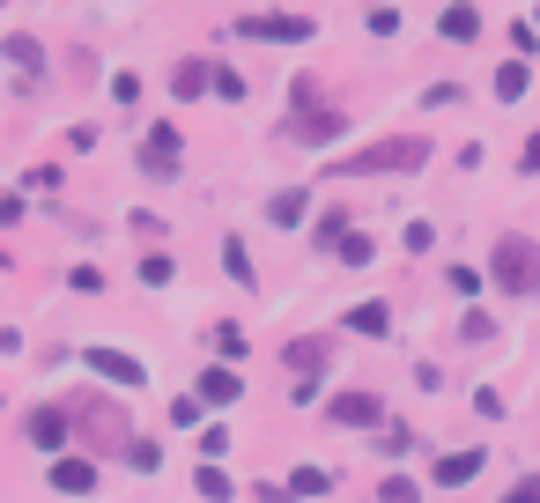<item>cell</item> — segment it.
I'll use <instances>...</instances> for the list:
<instances>
[{
  "label": "cell",
  "mask_w": 540,
  "mask_h": 503,
  "mask_svg": "<svg viewBox=\"0 0 540 503\" xmlns=\"http://www.w3.org/2000/svg\"><path fill=\"white\" fill-rule=\"evenodd\" d=\"M526 171H540V134L526 141Z\"/></svg>",
  "instance_id": "obj_28"
},
{
  "label": "cell",
  "mask_w": 540,
  "mask_h": 503,
  "mask_svg": "<svg viewBox=\"0 0 540 503\" xmlns=\"http://www.w3.org/2000/svg\"><path fill=\"white\" fill-rule=\"evenodd\" d=\"M326 489H333L326 467H296V474H289V496H326Z\"/></svg>",
  "instance_id": "obj_16"
},
{
  "label": "cell",
  "mask_w": 540,
  "mask_h": 503,
  "mask_svg": "<svg viewBox=\"0 0 540 503\" xmlns=\"http://www.w3.org/2000/svg\"><path fill=\"white\" fill-rule=\"evenodd\" d=\"M333 252H341L348 267H363V259H370V237H363V230H348V237H341V245H333Z\"/></svg>",
  "instance_id": "obj_21"
},
{
  "label": "cell",
  "mask_w": 540,
  "mask_h": 503,
  "mask_svg": "<svg viewBox=\"0 0 540 503\" xmlns=\"http://www.w3.org/2000/svg\"><path fill=\"white\" fill-rule=\"evenodd\" d=\"M341 126H348V111L333 104L326 89L311 82V74H304V82H296V111H289V141H304V148H326L333 134H341Z\"/></svg>",
  "instance_id": "obj_1"
},
{
  "label": "cell",
  "mask_w": 540,
  "mask_h": 503,
  "mask_svg": "<svg viewBox=\"0 0 540 503\" xmlns=\"http://www.w3.org/2000/svg\"><path fill=\"white\" fill-rule=\"evenodd\" d=\"M378 496H385V503H415V481H400V474H393V481H385Z\"/></svg>",
  "instance_id": "obj_26"
},
{
  "label": "cell",
  "mask_w": 540,
  "mask_h": 503,
  "mask_svg": "<svg viewBox=\"0 0 540 503\" xmlns=\"http://www.w3.org/2000/svg\"><path fill=\"white\" fill-rule=\"evenodd\" d=\"M348 333H370V341H378V333H393V311L385 304H356L348 311Z\"/></svg>",
  "instance_id": "obj_13"
},
{
  "label": "cell",
  "mask_w": 540,
  "mask_h": 503,
  "mask_svg": "<svg viewBox=\"0 0 540 503\" xmlns=\"http://www.w3.org/2000/svg\"><path fill=\"white\" fill-rule=\"evenodd\" d=\"M74 422H82V430L97 437L104 452H134V430H126V407H111V400H74Z\"/></svg>",
  "instance_id": "obj_3"
},
{
  "label": "cell",
  "mask_w": 540,
  "mask_h": 503,
  "mask_svg": "<svg viewBox=\"0 0 540 503\" xmlns=\"http://www.w3.org/2000/svg\"><path fill=\"white\" fill-rule=\"evenodd\" d=\"M141 282H148V289H171V252H148V259H141Z\"/></svg>",
  "instance_id": "obj_19"
},
{
  "label": "cell",
  "mask_w": 540,
  "mask_h": 503,
  "mask_svg": "<svg viewBox=\"0 0 540 503\" xmlns=\"http://www.w3.org/2000/svg\"><path fill=\"white\" fill-rule=\"evenodd\" d=\"M30 437H37V444H60V437H67V415H52V407H37V415H30Z\"/></svg>",
  "instance_id": "obj_18"
},
{
  "label": "cell",
  "mask_w": 540,
  "mask_h": 503,
  "mask_svg": "<svg viewBox=\"0 0 540 503\" xmlns=\"http://www.w3.org/2000/svg\"><path fill=\"white\" fill-rule=\"evenodd\" d=\"M422 163H430V141H422V134H385V141L356 148V156H341V171L385 178V171H422Z\"/></svg>",
  "instance_id": "obj_2"
},
{
  "label": "cell",
  "mask_w": 540,
  "mask_h": 503,
  "mask_svg": "<svg viewBox=\"0 0 540 503\" xmlns=\"http://www.w3.org/2000/svg\"><path fill=\"white\" fill-rule=\"evenodd\" d=\"M341 237H348V222H341V215H319V245L333 252V245H341Z\"/></svg>",
  "instance_id": "obj_25"
},
{
  "label": "cell",
  "mask_w": 540,
  "mask_h": 503,
  "mask_svg": "<svg viewBox=\"0 0 540 503\" xmlns=\"http://www.w3.org/2000/svg\"><path fill=\"white\" fill-rule=\"evenodd\" d=\"M89 370H97V378H111V385H126V393L148 378V370H141L134 356H119V348H89Z\"/></svg>",
  "instance_id": "obj_7"
},
{
  "label": "cell",
  "mask_w": 540,
  "mask_h": 503,
  "mask_svg": "<svg viewBox=\"0 0 540 503\" xmlns=\"http://www.w3.org/2000/svg\"><path fill=\"white\" fill-rule=\"evenodd\" d=\"M230 400H237V370H222V363H215L208 378H200V407H230Z\"/></svg>",
  "instance_id": "obj_12"
},
{
  "label": "cell",
  "mask_w": 540,
  "mask_h": 503,
  "mask_svg": "<svg viewBox=\"0 0 540 503\" xmlns=\"http://www.w3.org/2000/svg\"><path fill=\"white\" fill-rule=\"evenodd\" d=\"M526 82H533V74H526V60H504V67H496V97H504V104H518V97H526Z\"/></svg>",
  "instance_id": "obj_14"
},
{
  "label": "cell",
  "mask_w": 540,
  "mask_h": 503,
  "mask_svg": "<svg viewBox=\"0 0 540 503\" xmlns=\"http://www.w3.org/2000/svg\"><path fill=\"white\" fill-rule=\"evenodd\" d=\"M326 422H348V430H378L385 407L370 400V393H333V400H326Z\"/></svg>",
  "instance_id": "obj_5"
},
{
  "label": "cell",
  "mask_w": 540,
  "mask_h": 503,
  "mask_svg": "<svg viewBox=\"0 0 540 503\" xmlns=\"http://www.w3.org/2000/svg\"><path fill=\"white\" fill-rule=\"evenodd\" d=\"M274 222H282V230H289V222H304V193H274V208H267Z\"/></svg>",
  "instance_id": "obj_20"
},
{
  "label": "cell",
  "mask_w": 540,
  "mask_h": 503,
  "mask_svg": "<svg viewBox=\"0 0 540 503\" xmlns=\"http://www.w3.org/2000/svg\"><path fill=\"white\" fill-rule=\"evenodd\" d=\"M52 489L60 496H89L97 489V467H89V459H60V467H52Z\"/></svg>",
  "instance_id": "obj_10"
},
{
  "label": "cell",
  "mask_w": 540,
  "mask_h": 503,
  "mask_svg": "<svg viewBox=\"0 0 540 503\" xmlns=\"http://www.w3.org/2000/svg\"><path fill=\"white\" fill-rule=\"evenodd\" d=\"M193 489H200V496H230V474H222V467H200Z\"/></svg>",
  "instance_id": "obj_22"
},
{
  "label": "cell",
  "mask_w": 540,
  "mask_h": 503,
  "mask_svg": "<svg viewBox=\"0 0 540 503\" xmlns=\"http://www.w3.org/2000/svg\"><path fill=\"white\" fill-rule=\"evenodd\" d=\"M171 163H178V134L156 126V134L141 141V178H171Z\"/></svg>",
  "instance_id": "obj_8"
},
{
  "label": "cell",
  "mask_w": 540,
  "mask_h": 503,
  "mask_svg": "<svg viewBox=\"0 0 540 503\" xmlns=\"http://www.w3.org/2000/svg\"><path fill=\"white\" fill-rule=\"evenodd\" d=\"M511 503H540V474H526V481H511Z\"/></svg>",
  "instance_id": "obj_27"
},
{
  "label": "cell",
  "mask_w": 540,
  "mask_h": 503,
  "mask_svg": "<svg viewBox=\"0 0 540 503\" xmlns=\"http://www.w3.org/2000/svg\"><path fill=\"white\" fill-rule=\"evenodd\" d=\"M208 82H215V67H208V60H185V67H178V97H200Z\"/></svg>",
  "instance_id": "obj_17"
},
{
  "label": "cell",
  "mask_w": 540,
  "mask_h": 503,
  "mask_svg": "<svg viewBox=\"0 0 540 503\" xmlns=\"http://www.w3.org/2000/svg\"><path fill=\"white\" fill-rule=\"evenodd\" d=\"M496 282L518 289V296L540 289V252L526 245V237H504V245H496Z\"/></svg>",
  "instance_id": "obj_4"
},
{
  "label": "cell",
  "mask_w": 540,
  "mask_h": 503,
  "mask_svg": "<svg viewBox=\"0 0 540 503\" xmlns=\"http://www.w3.org/2000/svg\"><path fill=\"white\" fill-rule=\"evenodd\" d=\"M437 30H444V37H459V45H467V37L481 30V15H474V8H444V15H437Z\"/></svg>",
  "instance_id": "obj_15"
},
{
  "label": "cell",
  "mask_w": 540,
  "mask_h": 503,
  "mask_svg": "<svg viewBox=\"0 0 540 503\" xmlns=\"http://www.w3.org/2000/svg\"><path fill=\"white\" fill-rule=\"evenodd\" d=\"M222 259H230V274H237V282H252V259H245V245H237V237L222 245Z\"/></svg>",
  "instance_id": "obj_23"
},
{
  "label": "cell",
  "mask_w": 540,
  "mask_h": 503,
  "mask_svg": "<svg viewBox=\"0 0 540 503\" xmlns=\"http://www.w3.org/2000/svg\"><path fill=\"white\" fill-rule=\"evenodd\" d=\"M326 356H333V341H319V333H304V341H289V363L304 370V385L326 370Z\"/></svg>",
  "instance_id": "obj_11"
},
{
  "label": "cell",
  "mask_w": 540,
  "mask_h": 503,
  "mask_svg": "<svg viewBox=\"0 0 540 503\" xmlns=\"http://www.w3.org/2000/svg\"><path fill=\"white\" fill-rule=\"evenodd\" d=\"M237 30H245V37H289V45H304L311 15H237Z\"/></svg>",
  "instance_id": "obj_6"
},
{
  "label": "cell",
  "mask_w": 540,
  "mask_h": 503,
  "mask_svg": "<svg viewBox=\"0 0 540 503\" xmlns=\"http://www.w3.org/2000/svg\"><path fill=\"white\" fill-rule=\"evenodd\" d=\"M126 459H134L141 474H156V467H163V452H156V444H141V437H134V452H126Z\"/></svg>",
  "instance_id": "obj_24"
},
{
  "label": "cell",
  "mask_w": 540,
  "mask_h": 503,
  "mask_svg": "<svg viewBox=\"0 0 540 503\" xmlns=\"http://www.w3.org/2000/svg\"><path fill=\"white\" fill-rule=\"evenodd\" d=\"M489 459H481V444H467V452H444L437 459V489H459V481H474Z\"/></svg>",
  "instance_id": "obj_9"
}]
</instances>
